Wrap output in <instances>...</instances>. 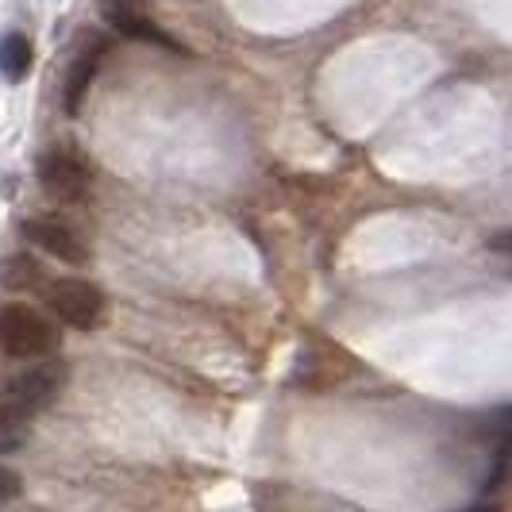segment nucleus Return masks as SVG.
Returning a JSON list of instances; mask_svg holds the SVG:
<instances>
[{
    "mask_svg": "<svg viewBox=\"0 0 512 512\" xmlns=\"http://www.w3.org/2000/svg\"><path fill=\"white\" fill-rule=\"evenodd\" d=\"M54 351H58V332L47 316L27 305L0 308V355L16 362H39L51 359Z\"/></svg>",
    "mask_w": 512,
    "mask_h": 512,
    "instance_id": "f257e3e1",
    "label": "nucleus"
},
{
    "mask_svg": "<svg viewBox=\"0 0 512 512\" xmlns=\"http://www.w3.org/2000/svg\"><path fill=\"white\" fill-rule=\"evenodd\" d=\"M66 385V366L51 359H39V366H24L20 374H12L4 389H0V405H8L12 412H20L24 420H31L35 412L51 409L54 397Z\"/></svg>",
    "mask_w": 512,
    "mask_h": 512,
    "instance_id": "f03ea898",
    "label": "nucleus"
},
{
    "mask_svg": "<svg viewBox=\"0 0 512 512\" xmlns=\"http://www.w3.org/2000/svg\"><path fill=\"white\" fill-rule=\"evenodd\" d=\"M43 301L54 320H62L74 332H97L104 324V293L81 278H58L43 285Z\"/></svg>",
    "mask_w": 512,
    "mask_h": 512,
    "instance_id": "7ed1b4c3",
    "label": "nucleus"
},
{
    "mask_svg": "<svg viewBox=\"0 0 512 512\" xmlns=\"http://www.w3.org/2000/svg\"><path fill=\"white\" fill-rule=\"evenodd\" d=\"M35 174H39L43 193L62 201V205H77L89 193V166L70 147H51V151L39 154Z\"/></svg>",
    "mask_w": 512,
    "mask_h": 512,
    "instance_id": "20e7f679",
    "label": "nucleus"
},
{
    "mask_svg": "<svg viewBox=\"0 0 512 512\" xmlns=\"http://www.w3.org/2000/svg\"><path fill=\"white\" fill-rule=\"evenodd\" d=\"M24 235L39 247L54 255L58 262H70V266H81L85 262V243L74 228H66L62 220H47V216H35V220H24Z\"/></svg>",
    "mask_w": 512,
    "mask_h": 512,
    "instance_id": "39448f33",
    "label": "nucleus"
},
{
    "mask_svg": "<svg viewBox=\"0 0 512 512\" xmlns=\"http://www.w3.org/2000/svg\"><path fill=\"white\" fill-rule=\"evenodd\" d=\"M104 24L112 27V31H120V35H128V39H139V43H154V47H162V51H174V54H185L174 35H166L158 24L151 20H143V16H135L131 8H104Z\"/></svg>",
    "mask_w": 512,
    "mask_h": 512,
    "instance_id": "423d86ee",
    "label": "nucleus"
},
{
    "mask_svg": "<svg viewBox=\"0 0 512 512\" xmlns=\"http://www.w3.org/2000/svg\"><path fill=\"white\" fill-rule=\"evenodd\" d=\"M104 51H108V43H104V39H97L89 51L77 54V62L70 66V74H66V93H62V104H66V112H70V116H77V112H81L85 89H89V81H93V74H97Z\"/></svg>",
    "mask_w": 512,
    "mask_h": 512,
    "instance_id": "0eeeda50",
    "label": "nucleus"
},
{
    "mask_svg": "<svg viewBox=\"0 0 512 512\" xmlns=\"http://www.w3.org/2000/svg\"><path fill=\"white\" fill-rule=\"evenodd\" d=\"M43 266L31 255H8L0 258V289H12V293H31L43 285Z\"/></svg>",
    "mask_w": 512,
    "mask_h": 512,
    "instance_id": "6e6552de",
    "label": "nucleus"
},
{
    "mask_svg": "<svg viewBox=\"0 0 512 512\" xmlns=\"http://www.w3.org/2000/svg\"><path fill=\"white\" fill-rule=\"evenodd\" d=\"M27 70H31V43H27L20 31H8L0 39V74L4 81H24Z\"/></svg>",
    "mask_w": 512,
    "mask_h": 512,
    "instance_id": "1a4fd4ad",
    "label": "nucleus"
},
{
    "mask_svg": "<svg viewBox=\"0 0 512 512\" xmlns=\"http://www.w3.org/2000/svg\"><path fill=\"white\" fill-rule=\"evenodd\" d=\"M27 420L20 412H12L8 405H0V455H16V451H24L27 443Z\"/></svg>",
    "mask_w": 512,
    "mask_h": 512,
    "instance_id": "9d476101",
    "label": "nucleus"
},
{
    "mask_svg": "<svg viewBox=\"0 0 512 512\" xmlns=\"http://www.w3.org/2000/svg\"><path fill=\"white\" fill-rule=\"evenodd\" d=\"M20 489H24L20 474H12L8 466H0V505H4V501H12V497H20Z\"/></svg>",
    "mask_w": 512,
    "mask_h": 512,
    "instance_id": "9b49d317",
    "label": "nucleus"
},
{
    "mask_svg": "<svg viewBox=\"0 0 512 512\" xmlns=\"http://www.w3.org/2000/svg\"><path fill=\"white\" fill-rule=\"evenodd\" d=\"M104 8H131V4H135V0H101Z\"/></svg>",
    "mask_w": 512,
    "mask_h": 512,
    "instance_id": "f8f14e48",
    "label": "nucleus"
},
{
    "mask_svg": "<svg viewBox=\"0 0 512 512\" xmlns=\"http://www.w3.org/2000/svg\"><path fill=\"white\" fill-rule=\"evenodd\" d=\"M470 512H501L497 505H478V509H470Z\"/></svg>",
    "mask_w": 512,
    "mask_h": 512,
    "instance_id": "ddd939ff",
    "label": "nucleus"
}]
</instances>
